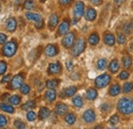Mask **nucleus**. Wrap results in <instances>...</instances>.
Listing matches in <instances>:
<instances>
[{
	"mask_svg": "<svg viewBox=\"0 0 133 129\" xmlns=\"http://www.w3.org/2000/svg\"><path fill=\"white\" fill-rule=\"evenodd\" d=\"M8 101H9V103H10L11 105L16 106V105H18V104L21 103V97H19V96H17V95H15V96L9 97Z\"/></svg>",
	"mask_w": 133,
	"mask_h": 129,
	"instance_id": "7c9ffc66",
	"label": "nucleus"
},
{
	"mask_svg": "<svg viewBox=\"0 0 133 129\" xmlns=\"http://www.w3.org/2000/svg\"><path fill=\"white\" fill-rule=\"evenodd\" d=\"M65 121H66L69 125H73V124L76 122V116L73 113L66 114V117H65Z\"/></svg>",
	"mask_w": 133,
	"mask_h": 129,
	"instance_id": "393cba45",
	"label": "nucleus"
},
{
	"mask_svg": "<svg viewBox=\"0 0 133 129\" xmlns=\"http://www.w3.org/2000/svg\"><path fill=\"white\" fill-rule=\"evenodd\" d=\"M73 104L75 107L77 108H82L83 106V101H82V98L80 96H77V97H74L73 98Z\"/></svg>",
	"mask_w": 133,
	"mask_h": 129,
	"instance_id": "bb28decb",
	"label": "nucleus"
},
{
	"mask_svg": "<svg viewBox=\"0 0 133 129\" xmlns=\"http://www.w3.org/2000/svg\"><path fill=\"white\" fill-rule=\"evenodd\" d=\"M109 69H110V71H111L112 73H116L117 71L119 70V62H118L117 59H114V60L110 63Z\"/></svg>",
	"mask_w": 133,
	"mask_h": 129,
	"instance_id": "b1692460",
	"label": "nucleus"
},
{
	"mask_svg": "<svg viewBox=\"0 0 133 129\" xmlns=\"http://www.w3.org/2000/svg\"><path fill=\"white\" fill-rule=\"evenodd\" d=\"M59 2L63 5H68V4H70L72 2V0H59Z\"/></svg>",
	"mask_w": 133,
	"mask_h": 129,
	"instance_id": "09e8293b",
	"label": "nucleus"
},
{
	"mask_svg": "<svg viewBox=\"0 0 133 129\" xmlns=\"http://www.w3.org/2000/svg\"><path fill=\"white\" fill-rule=\"evenodd\" d=\"M6 69H7V64L4 61H0V75L5 73Z\"/></svg>",
	"mask_w": 133,
	"mask_h": 129,
	"instance_id": "58836bf2",
	"label": "nucleus"
},
{
	"mask_svg": "<svg viewBox=\"0 0 133 129\" xmlns=\"http://www.w3.org/2000/svg\"><path fill=\"white\" fill-rule=\"evenodd\" d=\"M129 72L128 71H122L120 74H119V78L120 79H122V80H124V79H127L128 77H129Z\"/></svg>",
	"mask_w": 133,
	"mask_h": 129,
	"instance_id": "ea45409f",
	"label": "nucleus"
},
{
	"mask_svg": "<svg viewBox=\"0 0 133 129\" xmlns=\"http://www.w3.org/2000/svg\"><path fill=\"white\" fill-rule=\"evenodd\" d=\"M21 92L23 95H28L30 93V86L28 84H23L21 86Z\"/></svg>",
	"mask_w": 133,
	"mask_h": 129,
	"instance_id": "4c0bfd02",
	"label": "nucleus"
},
{
	"mask_svg": "<svg viewBox=\"0 0 133 129\" xmlns=\"http://www.w3.org/2000/svg\"><path fill=\"white\" fill-rule=\"evenodd\" d=\"M85 18L88 21H93L96 18V11L92 7H88L86 12H85Z\"/></svg>",
	"mask_w": 133,
	"mask_h": 129,
	"instance_id": "f8f14e48",
	"label": "nucleus"
},
{
	"mask_svg": "<svg viewBox=\"0 0 133 129\" xmlns=\"http://www.w3.org/2000/svg\"><path fill=\"white\" fill-rule=\"evenodd\" d=\"M110 109H111V108H110V105H109V104H103V105L101 106V111H103V112H108Z\"/></svg>",
	"mask_w": 133,
	"mask_h": 129,
	"instance_id": "a18cd8bd",
	"label": "nucleus"
},
{
	"mask_svg": "<svg viewBox=\"0 0 133 129\" xmlns=\"http://www.w3.org/2000/svg\"><path fill=\"white\" fill-rule=\"evenodd\" d=\"M69 29H70V22L66 19L63 20V22L61 23V26L58 28V35L59 36L66 35V33H68V31H69Z\"/></svg>",
	"mask_w": 133,
	"mask_h": 129,
	"instance_id": "4468645a",
	"label": "nucleus"
},
{
	"mask_svg": "<svg viewBox=\"0 0 133 129\" xmlns=\"http://www.w3.org/2000/svg\"><path fill=\"white\" fill-rule=\"evenodd\" d=\"M90 2L94 5H99L100 3L102 2V0H90Z\"/></svg>",
	"mask_w": 133,
	"mask_h": 129,
	"instance_id": "8fccbe9b",
	"label": "nucleus"
},
{
	"mask_svg": "<svg viewBox=\"0 0 133 129\" xmlns=\"http://www.w3.org/2000/svg\"><path fill=\"white\" fill-rule=\"evenodd\" d=\"M40 1H41V2H44V1H46V0H40Z\"/></svg>",
	"mask_w": 133,
	"mask_h": 129,
	"instance_id": "6e6d98bb",
	"label": "nucleus"
},
{
	"mask_svg": "<svg viewBox=\"0 0 133 129\" xmlns=\"http://www.w3.org/2000/svg\"><path fill=\"white\" fill-rule=\"evenodd\" d=\"M110 81H111V76H110V74L104 73V74H102V75H99V76L95 79V85H96V87H98V88H102V87L107 86V85L110 83Z\"/></svg>",
	"mask_w": 133,
	"mask_h": 129,
	"instance_id": "39448f33",
	"label": "nucleus"
},
{
	"mask_svg": "<svg viewBox=\"0 0 133 129\" xmlns=\"http://www.w3.org/2000/svg\"><path fill=\"white\" fill-rule=\"evenodd\" d=\"M43 26H44V21H43V20H42V21H40V22L35 23V27H36L37 29H42V28H43Z\"/></svg>",
	"mask_w": 133,
	"mask_h": 129,
	"instance_id": "de8ad7c7",
	"label": "nucleus"
},
{
	"mask_svg": "<svg viewBox=\"0 0 133 129\" xmlns=\"http://www.w3.org/2000/svg\"><path fill=\"white\" fill-rule=\"evenodd\" d=\"M62 71V65L58 62L50 63L48 66V73L49 74H57Z\"/></svg>",
	"mask_w": 133,
	"mask_h": 129,
	"instance_id": "1a4fd4ad",
	"label": "nucleus"
},
{
	"mask_svg": "<svg viewBox=\"0 0 133 129\" xmlns=\"http://www.w3.org/2000/svg\"><path fill=\"white\" fill-rule=\"evenodd\" d=\"M119 116L118 115H113L112 117H111V119H110V124L112 125V126H115L117 125L118 123H119Z\"/></svg>",
	"mask_w": 133,
	"mask_h": 129,
	"instance_id": "e433bc0d",
	"label": "nucleus"
},
{
	"mask_svg": "<svg viewBox=\"0 0 133 129\" xmlns=\"http://www.w3.org/2000/svg\"><path fill=\"white\" fill-rule=\"evenodd\" d=\"M122 63H123V66L125 68H129L132 65V58L130 56H125L122 60Z\"/></svg>",
	"mask_w": 133,
	"mask_h": 129,
	"instance_id": "c85d7f7f",
	"label": "nucleus"
},
{
	"mask_svg": "<svg viewBox=\"0 0 133 129\" xmlns=\"http://www.w3.org/2000/svg\"><path fill=\"white\" fill-rule=\"evenodd\" d=\"M17 25L16 18L10 17V18L7 19V21H6V30L8 32H15L16 29H17Z\"/></svg>",
	"mask_w": 133,
	"mask_h": 129,
	"instance_id": "ddd939ff",
	"label": "nucleus"
},
{
	"mask_svg": "<svg viewBox=\"0 0 133 129\" xmlns=\"http://www.w3.org/2000/svg\"><path fill=\"white\" fill-rule=\"evenodd\" d=\"M24 83V76L22 74H17L14 76V78L10 81V86L12 88H19Z\"/></svg>",
	"mask_w": 133,
	"mask_h": 129,
	"instance_id": "0eeeda50",
	"label": "nucleus"
},
{
	"mask_svg": "<svg viewBox=\"0 0 133 129\" xmlns=\"http://www.w3.org/2000/svg\"><path fill=\"white\" fill-rule=\"evenodd\" d=\"M26 18H27L28 20L34 21L35 23L40 22V21L43 20L40 14H38V13H33V12H27V13H26Z\"/></svg>",
	"mask_w": 133,
	"mask_h": 129,
	"instance_id": "9b49d317",
	"label": "nucleus"
},
{
	"mask_svg": "<svg viewBox=\"0 0 133 129\" xmlns=\"http://www.w3.org/2000/svg\"><path fill=\"white\" fill-rule=\"evenodd\" d=\"M9 79H10V75H9V74H6V75L3 76V78L1 79V82H2V83H6V82L9 81Z\"/></svg>",
	"mask_w": 133,
	"mask_h": 129,
	"instance_id": "49530a36",
	"label": "nucleus"
},
{
	"mask_svg": "<svg viewBox=\"0 0 133 129\" xmlns=\"http://www.w3.org/2000/svg\"><path fill=\"white\" fill-rule=\"evenodd\" d=\"M77 92V87L76 86H69L64 91V96L65 97H73Z\"/></svg>",
	"mask_w": 133,
	"mask_h": 129,
	"instance_id": "412c9836",
	"label": "nucleus"
},
{
	"mask_svg": "<svg viewBox=\"0 0 133 129\" xmlns=\"http://www.w3.org/2000/svg\"><path fill=\"white\" fill-rule=\"evenodd\" d=\"M27 119H28V121H34L36 119V114L34 113L33 111H29L27 113Z\"/></svg>",
	"mask_w": 133,
	"mask_h": 129,
	"instance_id": "79ce46f5",
	"label": "nucleus"
},
{
	"mask_svg": "<svg viewBox=\"0 0 133 129\" xmlns=\"http://www.w3.org/2000/svg\"><path fill=\"white\" fill-rule=\"evenodd\" d=\"M35 107H36V103H35L34 100L28 101L26 104H24V105L22 106L23 110H30V109H33V108H35Z\"/></svg>",
	"mask_w": 133,
	"mask_h": 129,
	"instance_id": "cd10ccee",
	"label": "nucleus"
},
{
	"mask_svg": "<svg viewBox=\"0 0 133 129\" xmlns=\"http://www.w3.org/2000/svg\"><path fill=\"white\" fill-rule=\"evenodd\" d=\"M0 109L4 112H7V113H14L15 112V109L14 107H11L10 105H7V104H4V103H1L0 104Z\"/></svg>",
	"mask_w": 133,
	"mask_h": 129,
	"instance_id": "a878e982",
	"label": "nucleus"
},
{
	"mask_svg": "<svg viewBox=\"0 0 133 129\" xmlns=\"http://www.w3.org/2000/svg\"><path fill=\"white\" fill-rule=\"evenodd\" d=\"M6 40H7V37L4 34L0 33V44H5L6 43Z\"/></svg>",
	"mask_w": 133,
	"mask_h": 129,
	"instance_id": "c03bdc74",
	"label": "nucleus"
},
{
	"mask_svg": "<svg viewBox=\"0 0 133 129\" xmlns=\"http://www.w3.org/2000/svg\"><path fill=\"white\" fill-rule=\"evenodd\" d=\"M84 9H85V6H84V3L82 1H77L74 5V17L75 19L79 20L82 15L84 14Z\"/></svg>",
	"mask_w": 133,
	"mask_h": 129,
	"instance_id": "20e7f679",
	"label": "nucleus"
},
{
	"mask_svg": "<svg viewBox=\"0 0 133 129\" xmlns=\"http://www.w3.org/2000/svg\"><path fill=\"white\" fill-rule=\"evenodd\" d=\"M7 124V119L5 116L0 115V127H5Z\"/></svg>",
	"mask_w": 133,
	"mask_h": 129,
	"instance_id": "a19ab883",
	"label": "nucleus"
},
{
	"mask_svg": "<svg viewBox=\"0 0 133 129\" xmlns=\"http://www.w3.org/2000/svg\"><path fill=\"white\" fill-rule=\"evenodd\" d=\"M35 7V2L34 0H26L24 3V8L27 10H32Z\"/></svg>",
	"mask_w": 133,
	"mask_h": 129,
	"instance_id": "c756f323",
	"label": "nucleus"
},
{
	"mask_svg": "<svg viewBox=\"0 0 133 129\" xmlns=\"http://www.w3.org/2000/svg\"><path fill=\"white\" fill-rule=\"evenodd\" d=\"M58 23V16L56 14H51L49 17V20H48V26H49L50 30H53Z\"/></svg>",
	"mask_w": 133,
	"mask_h": 129,
	"instance_id": "f3484780",
	"label": "nucleus"
},
{
	"mask_svg": "<svg viewBox=\"0 0 133 129\" xmlns=\"http://www.w3.org/2000/svg\"><path fill=\"white\" fill-rule=\"evenodd\" d=\"M55 98H56V92L54 91V88H49V91L45 93V99L48 102H53Z\"/></svg>",
	"mask_w": 133,
	"mask_h": 129,
	"instance_id": "a211bd4d",
	"label": "nucleus"
},
{
	"mask_svg": "<svg viewBox=\"0 0 133 129\" xmlns=\"http://www.w3.org/2000/svg\"><path fill=\"white\" fill-rule=\"evenodd\" d=\"M15 126L17 128H26V125L24 124L23 121H19V120H16L15 121Z\"/></svg>",
	"mask_w": 133,
	"mask_h": 129,
	"instance_id": "37998d69",
	"label": "nucleus"
},
{
	"mask_svg": "<svg viewBox=\"0 0 133 129\" xmlns=\"http://www.w3.org/2000/svg\"><path fill=\"white\" fill-rule=\"evenodd\" d=\"M58 85V80L57 79H50L46 82V86L48 88H55Z\"/></svg>",
	"mask_w": 133,
	"mask_h": 129,
	"instance_id": "473e14b6",
	"label": "nucleus"
},
{
	"mask_svg": "<svg viewBox=\"0 0 133 129\" xmlns=\"http://www.w3.org/2000/svg\"><path fill=\"white\" fill-rule=\"evenodd\" d=\"M44 52H45V55H46V56H48V57H53V56L57 55L58 49H57V47H56L55 45H48V46H46Z\"/></svg>",
	"mask_w": 133,
	"mask_h": 129,
	"instance_id": "9d476101",
	"label": "nucleus"
},
{
	"mask_svg": "<svg viewBox=\"0 0 133 129\" xmlns=\"http://www.w3.org/2000/svg\"><path fill=\"white\" fill-rule=\"evenodd\" d=\"M66 65H68L66 67H68L69 70H72V69H73V63H72L71 61H68V62H66Z\"/></svg>",
	"mask_w": 133,
	"mask_h": 129,
	"instance_id": "3c124183",
	"label": "nucleus"
},
{
	"mask_svg": "<svg viewBox=\"0 0 133 129\" xmlns=\"http://www.w3.org/2000/svg\"><path fill=\"white\" fill-rule=\"evenodd\" d=\"M131 47L133 48V39H132V41H131Z\"/></svg>",
	"mask_w": 133,
	"mask_h": 129,
	"instance_id": "864d4df0",
	"label": "nucleus"
},
{
	"mask_svg": "<svg viewBox=\"0 0 133 129\" xmlns=\"http://www.w3.org/2000/svg\"><path fill=\"white\" fill-rule=\"evenodd\" d=\"M68 111V106L66 104H63V103H58L55 107V113L57 115H65Z\"/></svg>",
	"mask_w": 133,
	"mask_h": 129,
	"instance_id": "dca6fc26",
	"label": "nucleus"
},
{
	"mask_svg": "<svg viewBox=\"0 0 133 129\" xmlns=\"http://www.w3.org/2000/svg\"><path fill=\"white\" fill-rule=\"evenodd\" d=\"M88 42H89V44L92 45V46L97 45L98 42H99V37H98V35H97L96 33L91 34V35L89 36V38H88Z\"/></svg>",
	"mask_w": 133,
	"mask_h": 129,
	"instance_id": "6ab92c4d",
	"label": "nucleus"
},
{
	"mask_svg": "<svg viewBox=\"0 0 133 129\" xmlns=\"http://www.w3.org/2000/svg\"><path fill=\"white\" fill-rule=\"evenodd\" d=\"M105 67H107V60L103 58H100L97 61V68L99 70H103V69H105Z\"/></svg>",
	"mask_w": 133,
	"mask_h": 129,
	"instance_id": "72a5a7b5",
	"label": "nucleus"
},
{
	"mask_svg": "<svg viewBox=\"0 0 133 129\" xmlns=\"http://www.w3.org/2000/svg\"><path fill=\"white\" fill-rule=\"evenodd\" d=\"M117 109L120 113L124 115H130L133 113V99L132 98H123L117 104Z\"/></svg>",
	"mask_w": 133,
	"mask_h": 129,
	"instance_id": "f257e3e1",
	"label": "nucleus"
},
{
	"mask_svg": "<svg viewBox=\"0 0 133 129\" xmlns=\"http://www.w3.org/2000/svg\"><path fill=\"white\" fill-rule=\"evenodd\" d=\"M123 93H125V94H128V93H130V92H132L133 91V83L131 82H126L124 85H123Z\"/></svg>",
	"mask_w": 133,
	"mask_h": 129,
	"instance_id": "2f4dec72",
	"label": "nucleus"
},
{
	"mask_svg": "<svg viewBox=\"0 0 133 129\" xmlns=\"http://www.w3.org/2000/svg\"><path fill=\"white\" fill-rule=\"evenodd\" d=\"M131 27L133 28V19H132V22H131Z\"/></svg>",
	"mask_w": 133,
	"mask_h": 129,
	"instance_id": "5fc2aeb1",
	"label": "nucleus"
},
{
	"mask_svg": "<svg viewBox=\"0 0 133 129\" xmlns=\"http://www.w3.org/2000/svg\"><path fill=\"white\" fill-rule=\"evenodd\" d=\"M17 49V45L15 41H10L4 44L3 48H2V54L6 57H11L16 54Z\"/></svg>",
	"mask_w": 133,
	"mask_h": 129,
	"instance_id": "f03ea898",
	"label": "nucleus"
},
{
	"mask_svg": "<svg viewBox=\"0 0 133 129\" xmlns=\"http://www.w3.org/2000/svg\"><path fill=\"white\" fill-rule=\"evenodd\" d=\"M121 92V87L119 84H113L111 87H110V95L115 97V96H118Z\"/></svg>",
	"mask_w": 133,
	"mask_h": 129,
	"instance_id": "5701e85b",
	"label": "nucleus"
},
{
	"mask_svg": "<svg viewBox=\"0 0 133 129\" xmlns=\"http://www.w3.org/2000/svg\"><path fill=\"white\" fill-rule=\"evenodd\" d=\"M131 25L130 23H128V22H125L124 23V26H123V32L124 34H126V35H129V34H131Z\"/></svg>",
	"mask_w": 133,
	"mask_h": 129,
	"instance_id": "c9c22d12",
	"label": "nucleus"
},
{
	"mask_svg": "<svg viewBox=\"0 0 133 129\" xmlns=\"http://www.w3.org/2000/svg\"><path fill=\"white\" fill-rule=\"evenodd\" d=\"M103 41H104V43L108 46H114L115 45V42H116L114 35L111 34V33H105V35L103 37Z\"/></svg>",
	"mask_w": 133,
	"mask_h": 129,
	"instance_id": "2eb2a0df",
	"label": "nucleus"
},
{
	"mask_svg": "<svg viewBox=\"0 0 133 129\" xmlns=\"http://www.w3.org/2000/svg\"><path fill=\"white\" fill-rule=\"evenodd\" d=\"M95 118H96V116H95V113H94V111L93 110H87V111H85L83 114V120L86 122V123H88V124H90V123H93L94 121H95Z\"/></svg>",
	"mask_w": 133,
	"mask_h": 129,
	"instance_id": "6e6552de",
	"label": "nucleus"
},
{
	"mask_svg": "<svg viewBox=\"0 0 133 129\" xmlns=\"http://www.w3.org/2000/svg\"><path fill=\"white\" fill-rule=\"evenodd\" d=\"M97 97V92L94 90V88H89L86 93V98L89 100V101H93L95 100Z\"/></svg>",
	"mask_w": 133,
	"mask_h": 129,
	"instance_id": "4be33fe9",
	"label": "nucleus"
},
{
	"mask_svg": "<svg viewBox=\"0 0 133 129\" xmlns=\"http://www.w3.org/2000/svg\"><path fill=\"white\" fill-rule=\"evenodd\" d=\"M86 47V43H85V40L83 38H79L73 45V48H72V55L73 56H79Z\"/></svg>",
	"mask_w": 133,
	"mask_h": 129,
	"instance_id": "7ed1b4c3",
	"label": "nucleus"
},
{
	"mask_svg": "<svg viewBox=\"0 0 133 129\" xmlns=\"http://www.w3.org/2000/svg\"><path fill=\"white\" fill-rule=\"evenodd\" d=\"M49 115H50V111L48 108L42 107V108L40 109V111H39V118H40L41 120H44V119L48 118Z\"/></svg>",
	"mask_w": 133,
	"mask_h": 129,
	"instance_id": "aec40b11",
	"label": "nucleus"
},
{
	"mask_svg": "<svg viewBox=\"0 0 133 129\" xmlns=\"http://www.w3.org/2000/svg\"><path fill=\"white\" fill-rule=\"evenodd\" d=\"M117 42L120 44V45H124L126 43V37L123 35V34H119L117 36Z\"/></svg>",
	"mask_w": 133,
	"mask_h": 129,
	"instance_id": "f704fd0d",
	"label": "nucleus"
},
{
	"mask_svg": "<svg viewBox=\"0 0 133 129\" xmlns=\"http://www.w3.org/2000/svg\"><path fill=\"white\" fill-rule=\"evenodd\" d=\"M124 1H125V0H115V3H116L118 6H119V5H121V4H122Z\"/></svg>",
	"mask_w": 133,
	"mask_h": 129,
	"instance_id": "603ef678",
	"label": "nucleus"
},
{
	"mask_svg": "<svg viewBox=\"0 0 133 129\" xmlns=\"http://www.w3.org/2000/svg\"><path fill=\"white\" fill-rule=\"evenodd\" d=\"M75 43V34L73 32L71 33H66L63 39V45L64 47L66 49L71 48Z\"/></svg>",
	"mask_w": 133,
	"mask_h": 129,
	"instance_id": "423d86ee",
	"label": "nucleus"
}]
</instances>
